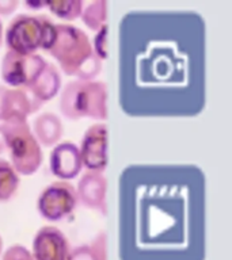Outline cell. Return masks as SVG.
<instances>
[{"label":"cell","instance_id":"23","mask_svg":"<svg viewBox=\"0 0 232 260\" xmlns=\"http://www.w3.org/2000/svg\"><path fill=\"white\" fill-rule=\"evenodd\" d=\"M2 44H3V24L0 20V48H2Z\"/></svg>","mask_w":232,"mask_h":260},{"label":"cell","instance_id":"4","mask_svg":"<svg viewBox=\"0 0 232 260\" xmlns=\"http://www.w3.org/2000/svg\"><path fill=\"white\" fill-rule=\"evenodd\" d=\"M0 130L14 170L26 176L37 172L42 164L44 154L27 121L2 123Z\"/></svg>","mask_w":232,"mask_h":260},{"label":"cell","instance_id":"6","mask_svg":"<svg viewBox=\"0 0 232 260\" xmlns=\"http://www.w3.org/2000/svg\"><path fill=\"white\" fill-rule=\"evenodd\" d=\"M76 205V188L65 180L50 183L42 190L37 201V209L41 217L52 222L61 221L72 214Z\"/></svg>","mask_w":232,"mask_h":260},{"label":"cell","instance_id":"1","mask_svg":"<svg viewBox=\"0 0 232 260\" xmlns=\"http://www.w3.org/2000/svg\"><path fill=\"white\" fill-rule=\"evenodd\" d=\"M56 40L48 53L61 71L79 80H94L102 71V61L94 54L89 36L73 24H56Z\"/></svg>","mask_w":232,"mask_h":260},{"label":"cell","instance_id":"2","mask_svg":"<svg viewBox=\"0 0 232 260\" xmlns=\"http://www.w3.org/2000/svg\"><path fill=\"white\" fill-rule=\"evenodd\" d=\"M56 23L46 15L19 14L8 23L4 41L10 52L34 54L38 49L48 52L56 40Z\"/></svg>","mask_w":232,"mask_h":260},{"label":"cell","instance_id":"15","mask_svg":"<svg viewBox=\"0 0 232 260\" xmlns=\"http://www.w3.org/2000/svg\"><path fill=\"white\" fill-rule=\"evenodd\" d=\"M81 19L83 23L89 28L98 31L99 28L103 27L106 23V18H107V3L102 2V0H97L89 4L87 7L83 8L81 11Z\"/></svg>","mask_w":232,"mask_h":260},{"label":"cell","instance_id":"18","mask_svg":"<svg viewBox=\"0 0 232 260\" xmlns=\"http://www.w3.org/2000/svg\"><path fill=\"white\" fill-rule=\"evenodd\" d=\"M2 260H34L32 252L20 244H15L6 249Z\"/></svg>","mask_w":232,"mask_h":260},{"label":"cell","instance_id":"7","mask_svg":"<svg viewBox=\"0 0 232 260\" xmlns=\"http://www.w3.org/2000/svg\"><path fill=\"white\" fill-rule=\"evenodd\" d=\"M81 164L89 172L102 174L107 166V126L94 123L83 134L80 145Z\"/></svg>","mask_w":232,"mask_h":260},{"label":"cell","instance_id":"8","mask_svg":"<svg viewBox=\"0 0 232 260\" xmlns=\"http://www.w3.org/2000/svg\"><path fill=\"white\" fill-rule=\"evenodd\" d=\"M41 106L42 103L37 101L36 98H33L27 91L0 85V122L2 123L27 121L28 115L40 110Z\"/></svg>","mask_w":232,"mask_h":260},{"label":"cell","instance_id":"21","mask_svg":"<svg viewBox=\"0 0 232 260\" xmlns=\"http://www.w3.org/2000/svg\"><path fill=\"white\" fill-rule=\"evenodd\" d=\"M24 6H27V7L41 8V7H45V2H26Z\"/></svg>","mask_w":232,"mask_h":260},{"label":"cell","instance_id":"19","mask_svg":"<svg viewBox=\"0 0 232 260\" xmlns=\"http://www.w3.org/2000/svg\"><path fill=\"white\" fill-rule=\"evenodd\" d=\"M69 260H97V257L90 245H81L71 251Z\"/></svg>","mask_w":232,"mask_h":260},{"label":"cell","instance_id":"13","mask_svg":"<svg viewBox=\"0 0 232 260\" xmlns=\"http://www.w3.org/2000/svg\"><path fill=\"white\" fill-rule=\"evenodd\" d=\"M32 132L40 145H57L63 136V123L56 114L42 113L33 122Z\"/></svg>","mask_w":232,"mask_h":260},{"label":"cell","instance_id":"22","mask_svg":"<svg viewBox=\"0 0 232 260\" xmlns=\"http://www.w3.org/2000/svg\"><path fill=\"white\" fill-rule=\"evenodd\" d=\"M6 148H4V140H3V134H2V130H0V153L4 152Z\"/></svg>","mask_w":232,"mask_h":260},{"label":"cell","instance_id":"10","mask_svg":"<svg viewBox=\"0 0 232 260\" xmlns=\"http://www.w3.org/2000/svg\"><path fill=\"white\" fill-rule=\"evenodd\" d=\"M49 166L50 172L61 180L67 182L76 178L83 168L77 145L69 141L59 142L50 153Z\"/></svg>","mask_w":232,"mask_h":260},{"label":"cell","instance_id":"5","mask_svg":"<svg viewBox=\"0 0 232 260\" xmlns=\"http://www.w3.org/2000/svg\"><path fill=\"white\" fill-rule=\"evenodd\" d=\"M48 64L41 54H19L7 50L2 60V79L14 88L27 89Z\"/></svg>","mask_w":232,"mask_h":260},{"label":"cell","instance_id":"11","mask_svg":"<svg viewBox=\"0 0 232 260\" xmlns=\"http://www.w3.org/2000/svg\"><path fill=\"white\" fill-rule=\"evenodd\" d=\"M77 201L85 207L106 214V179L99 172H85L77 183Z\"/></svg>","mask_w":232,"mask_h":260},{"label":"cell","instance_id":"20","mask_svg":"<svg viewBox=\"0 0 232 260\" xmlns=\"http://www.w3.org/2000/svg\"><path fill=\"white\" fill-rule=\"evenodd\" d=\"M18 6H19L18 0H0V14L10 15L15 11Z\"/></svg>","mask_w":232,"mask_h":260},{"label":"cell","instance_id":"14","mask_svg":"<svg viewBox=\"0 0 232 260\" xmlns=\"http://www.w3.org/2000/svg\"><path fill=\"white\" fill-rule=\"evenodd\" d=\"M19 174L14 170L11 162L0 158V202H7L19 188Z\"/></svg>","mask_w":232,"mask_h":260},{"label":"cell","instance_id":"12","mask_svg":"<svg viewBox=\"0 0 232 260\" xmlns=\"http://www.w3.org/2000/svg\"><path fill=\"white\" fill-rule=\"evenodd\" d=\"M61 88V76L59 69L54 64L48 62L44 71L40 73V76L37 77V80L28 87L27 91L33 98H36L37 101H40L42 105L45 102L50 101L56 96Z\"/></svg>","mask_w":232,"mask_h":260},{"label":"cell","instance_id":"24","mask_svg":"<svg viewBox=\"0 0 232 260\" xmlns=\"http://www.w3.org/2000/svg\"><path fill=\"white\" fill-rule=\"evenodd\" d=\"M2 251H3V241H2V237H0V255H2Z\"/></svg>","mask_w":232,"mask_h":260},{"label":"cell","instance_id":"3","mask_svg":"<svg viewBox=\"0 0 232 260\" xmlns=\"http://www.w3.org/2000/svg\"><path fill=\"white\" fill-rule=\"evenodd\" d=\"M61 114L68 119L77 121L81 118L106 119V84L95 80H73L65 84L60 95Z\"/></svg>","mask_w":232,"mask_h":260},{"label":"cell","instance_id":"9","mask_svg":"<svg viewBox=\"0 0 232 260\" xmlns=\"http://www.w3.org/2000/svg\"><path fill=\"white\" fill-rule=\"evenodd\" d=\"M71 251L65 235L56 226H42L33 240L34 260H69Z\"/></svg>","mask_w":232,"mask_h":260},{"label":"cell","instance_id":"17","mask_svg":"<svg viewBox=\"0 0 232 260\" xmlns=\"http://www.w3.org/2000/svg\"><path fill=\"white\" fill-rule=\"evenodd\" d=\"M93 50L94 54L99 58V60H106L109 50H107V24L101 27L97 31L93 41Z\"/></svg>","mask_w":232,"mask_h":260},{"label":"cell","instance_id":"16","mask_svg":"<svg viewBox=\"0 0 232 260\" xmlns=\"http://www.w3.org/2000/svg\"><path fill=\"white\" fill-rule=\"evenodd\" d=\"M52 14L65 20H75L81 15L83 2L81 0H59V2H45Z\"/></svg>","mask_w":232,"mask_h":260}]
</instances>
